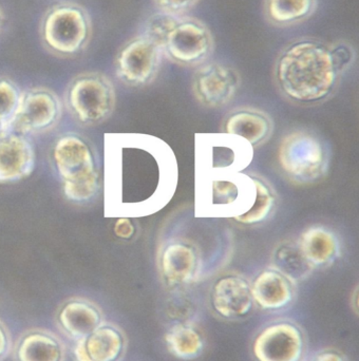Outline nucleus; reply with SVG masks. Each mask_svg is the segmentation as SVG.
Segmentation results:
<instances>
[{
    "instance_id": "obj_1",
    "label": "nucleus",
    "mask_w": 359,
    "mask_h": 361,
    "mask_svg": "<svg viewBox=\"0 0 359 361\" xmlns=\"http://www.w3.org/2000/svg\"><path fill=\"white\" fill-rule=\"evenodd\" d=\"M178 163L171 147L152 135H107L105 212L108 216L141 218L165 207L177 189Z\"/></svg>"
},
{
    "instance_id": "obj_2",
    "label": "nucleus",
    "mask_w": 359,
    "mask_h": 361,
    "mask_svg": "<svg viewBox=\"0 0 359 361\" xmlns=\"http://www.w3.org/2000/svg\"><path fill=\"white\" fill-rule=\"evenodd\" d=\"M343 74L330 44L312 38L288 44L278 55L274 67L280 92L298 104L324 101L334 92Z\"/></svg>"
},
{
    "instance_id": "obj_3",
    "label": "nucleus",
    "mask_w": 359,
    "mask_h": 361,
    "mask_svg": "<svg viewBox=\"0 0 359 361\" xmlns=\"http://www.w3.org/2000/svg\"><path fill=\"white\" fill-rule=\"evenodd\" d=\"M51 157L66 199L86 203L97 195L101 173L97 154L88 140L75 133L63 135L55 141Z\"/></svg>"
},
{
    "instance_id": "obj_4",
    "label": "nucleus",
    "mask_w": 359,
    "mask_h": 361,
    "mask_svg": "<svg viewBox=\"0 0 359 361\" xmlns=\"http://www.w3.org/2000/svg\"><path fill=\"white\" fill-rule=\"evenodd\" d=\"M255 197L256 184L252 175H195V214L199 216L235 220L252 208Z\"/></svg>"
},
{
    "instance_id": "obj_5",
    "label": "nucleus",
    "mask_w": 359,
    "mask_h": 361,
    "mask_svg": "<svg viewBox=\"0 0 359 361\" xmlns=\"http://www.w3.org/2000/svg\"><path fill=\"white\" fill-rule=\"evenodd\" d=\"M92 34L90 14L78 2H56L40 19V42L59 59L80 56L88 48Z\"/></svg>"
},
{
    "instance_id": "obj_6",
    "label": "nucleus",
    "mask_w": 359,
    "mask_h": 361,
    "mask_svg": "<svg viewBox=\"0 0 359 361\" xmlns=\"http://www.w3.org/2000/svg\"><path fill=\"white\" fill-rule=\"evenodd\" d=\"M116 93L110 78L101 72H83L74 76L63 94V106L83 126H97L116 109Z\"/></svg>"
},
{
    "instance_id": "obj_7",
    "label": "nucleus",
    "mask_w": 359,
    "mask_h": 361,
    "mask_svg": "<svg viewBox=\"0 0 359 361\" xmlns=\"http://www.w3.org/2000/svg\"><path fill=\"white\" fill-rule=\"evenodd\" d=\"M278 161L288 180L295 184L310 185L326 177L330 154L320 137L307 131H294L280 143Z\"/></svg>"
},
{
    "instance_id": "obj_8",
    "label": "nucleus",
    "mask_w": 359,
    "mask_h": 361,
    "mask_svg": "<svg viewBox=\"0 0 359 361\" xmlns=\"http://www.w3.org/2000/svg\"><path fill=\"white\" fill-rule=\"evenodd\" d=\"M254 149L238 135L226 133L197 135L195 175L242 173L252 163Z\"/></svg>"
},
{
    "instance_id": "obj_9",
    "label": "nucleus",
    "mask_w": 359,
    "mask_h": 361,
    "mask_svg": "<svg viewBox=\"0 0 359 361\" xmlns=\"http://www.w3.org/2000/svg\"><path fill=\"white\" fill-rule=\"evenodd\" d=\"M161 49L164 57L181 67H200L214 52V36L203 21L184 15L178 17Z\"/></svg>"
},
{
    "instance_id": "obj_10",
    "label": "nucleus",
    "mask_w": 359,
    "mask_h": 361,
    "mask_svg": "<svg viewBox=\"0 0 359 361\" xmlns=\"http://www.w3.org/2000/svg\"><path fill=\"white\" fill-rule=\"evenodd\" d=\"M252 353L256 361H307L309 341L300 324L279 318L264 324L255 335Z\"/></svg>"
},
{
    "instance_id": "obj_11",
    "label": "nucleus",
    "mask_w": 359,
    "mask_h": 361,
    "mask_svg": "<svg viewBox=\"0 0 359 361\" xmlns=\"http://www.w3.org/2000/svg\"><path fill=\"white\" fill-rule=\"evenodd\" d=\"M162 49L143 34L125 42L114 59L116 76L121 82L133 88L152 84L162 65Z\"/></svg>"
},
{
    "instance_id": "obj_12",
    "label": "nucleus",
    "mask_w": 359,
    "mask_h": 361,
    "mask_svg": "<svg viewBox=\"0 0 359 361\" xmlns=\"http://www.w3.org/2000/svg\"><path fill=\"white\" fill-rule=\"evenodd\" d=\"M63 110V101L52 89L47 87L25 89L8 130L28 137L48 133L61 122Z\"/></svg>"
},
{
    "instance_id": "obj_13",
    "label": "nucleus",
    "mask_w": 359,
    "mask_h": 361,
    "mask_svg": "<svg viewBox=\"0 0 359 361\" xmlns=\"http://www.w3.org/2000/svg\"><path fill=\"white\" fill-rule=\"evenodd\" d=\"M159 271L167 288H184L203 273V259L197 246L186 239H171L161 248Z\"/></svg>"
},
{
    "instance_id": "obj_14",
    "label": "nucleus",
    "mask_w": 359,
    "mask_h": 361,
    "mask_svg": "<svg viewBox=\"0 0 359 361\" xmlns=\"http://www.w3.org/2000/svg\"><path fill=\"white\" fill-rule=\"evenodd\" d=\"M241 85L237 70L221 63L197 67L191 88L197 103L206 108H221L233 101Z\"/></svg>"
},
{
    "instance_id": "obj_15",
    "label": "nucleus",
    "mask_w": 359,
    "mask_h": 361,
    "mask_svg": "<svg viewBox=\"0 0 359 361\" xmlns=\"http://www.w3.org/2000/svg\"><path fill=\"white\" fill-rule=\"evenodd\" d=\"M212 311L220 319L237 322L248 317L255 303L252 284L239 274H226L216 280L210 288Z\"/></svg>"
},
{
    "instance_id": "obj_16",
    "label": "nucleus",
    "mask_w": 359,
    "mask_h": 361,
    "mask_svg": "<svg viewBox=\"0 0 359 361\" xmlns=\"http://www.w3.org/2000/svg\"><path fill=\"white\" fill-rule=\"evenodd\" d=\"M35 162V148L28 135L10 130L0 135V184L30 177Z\"/></svg>"
},
{
    "instance_id": "obj_17",
    "label": "nucleus",
    "mask_w": 359,
    "mask_h": 361,
    "mask_svg": "<svg viewBox=\"0 0 359 361\" xmlns=\"http://www.w3.org/2000/svg\"><path fill=\"white\" fill-rule=\"evenodd\" d=\"M250 284L255 307L261 311L277 313L296 300L297 284L274 267L261 271Z\"/></svg>"
},
{
    "instance_id": "obj_18",
    "label": "nucleus",
    "mask_w": 359,
    "mask_h": 361,
    "mask_svg": "<svg viewBox=\"0 0 359 361\" xmlns=\"http://www.w3.org/2000/svg\"><path fill=\"white\" fill-rule=\"evenodd\" d=\"M128 348L124 331L105 322L91 334L76 341L73 353L76 361H120Z\"/></svg>"
},
{
    "instance_id": "obj_19",
    "label": "nucleus",
    "mask_w": 359,
    "mask_h": 361,
    "mask_svg": "<svg viewBox=\"0 0 359 361\" xmlns=\"http://www.w3.org/2000/svg\"><path fill=\"white\" fill-rule=\"evenodd\" d=\"M103 310L84 297H72L59 307L56 324L67 338L78 341L105 322Z\"/></svg>"
},
{
    "instance_id": "obj_20",
    "label": "nucleus",
    "mask_w": 359,
    "mask_h": 361,
    "mask_svg": "<svg viewBox=\"0 0 359 361\" xmlns=\"http://www.w3.org/2000/svg\"><path fill=\"white\" fill-rule=\"evenodd\" d=\"M223 133L243 137L256 148L271 139L274 122L267 112L257 108H236L225 118Z\"/></svg>"
},
{
    "instance_id": "obj_21",
    "label": "nucleus",
    "mask_w": 359,
    "mask_h": 361,
    "mask_svg": "<svg viewBox=\"0 0 359 361\" xmlns=\"http://www.w3.org/2000/svg\"><path fill=\"white\" fill-rule=\"evenodd\" d=\"M15 361H66L63 341L51 331L32 329L23 333L13 347Z\"/></svg>"
},
{
    "instance_id": "obj_22",
    "label": "nucleus",
    "mask_w": 359,
    "mask_h": 361,
    "mask_svg": "<svg viewBox=\"0 0 359 361\" xmlns=\"http://www.w3.org/2000/svg\"><path fill=\"white\" fill-rule=\"evenodd\" d=\"M303 255L315 269H326L341 256L336 233L324 226H311L298 238Z\"/></svg>"
},
{
    "instance_id": "obj_23",
    "label": "nucleus",
    "mask_w": 359,
    "mask_h": 361,
    "mask_svg": "<svg viewBox=\"0 0 359 361\" xmlns=\"http://www.w3.org/2000/svg\"><path fill=\"white\" fill-rule=\"evenodd\" d=\"M164 343L169 354L183 361L197 360L203 354L205 341L195 322H175L166 331Z\"/></svg>"
},
{
    "instance_id": "obj_24",
    "label": "nucleus",
    "mask_w": 359,
    "mask_h": 361,
    "mask_svg": "<svg viewBox=\"0 0 359 361\" xmlns=\"http://www.w3.org/2000/svg\"><path fill=\"white\" fill-rule=\"evenodd\" d=\"M317 6L318 0H264L263 12L271 25L288 27L311 18Z\"/></svg>"
},
{
    "instance_id": "obj_25",
    "label": "nucleus",
    "mask_w": 359,
    "mask_h": 361,
    "mask_svg": "<svg viewBox=\"0 0 359 361\" xmlns=\"http://www.w3.org/2000/svg\"><path fill=\"white\" fill-rule=\"evenodd\" d=\"M271 264L296 284L311 277L315 271L303 255L298 240H286L278 244L272 254Z\"/></svg>"
},
{
    "instance_id": "obj_26",
    "label": "nucleus",
    "mask_w": 359,
    "mask_h": 361,
    "mask_svg": "<svg viewBox=\"0 0 359 361\" xmlns=\"http://www.w3.org/2000/svg\"><path fill=\"white\" fill-rule=\"evenodd\" d=\"M256 184V197L252 208L242 216L235 219L242 225H257L267 221L275 212L277 206V193L267 180L252 175Z\"/></svg>"
},
{
    "instance_id": "obj_27",
    "label": "nucleus",
    "mask_w": 359,
    "mask_h": 361,
    "mask_svg": "<svg viewBox=\"0 0 359 361\" xmlns=\"http://www.w3.org/2000/svg\"><path fill=\"white\" fill-rule=\"evenodd\" d=\"M23 90L18 85L6 76L0 78V122L6 130L20 104Z\"/></svg>"
},
{
    "instance_id": "obj_28",
    "label": "nucleus",
    "mask_w": 359,
    "mask_h": 361,
    "mask_svg": "<svg viewBox=\"0 0 359 361\" xmlns=\"http://www.w3.org/2000/svg\"><path fill=\"white\" fill-rule=\"evenodd\" d=\"M179 16L177 15L169 14V13L161 12L150 15L146 19L145 25H144L143 35L150 38L152 42H156L161 48L165 36L169 33L171 27H173L175 21Z\"/></svg>"
},
{
    "instance_id": "obj_29",
    "label": "nucleus",
    "mask_w": 359,
    "mask_h": 361,
    "mask_svg": "<svg viewBox=\"0 0 359 361\" xmlns=\"http://www.w3.org/2000/svg\"><path fill=\"white\" fill-rule=\"evenodd\" d=\"M178 294L171 297L169 301L166 314L169 319L175 322H193V318L197 313V305L186 294L182 292L183 288H176Z\"/></svg>"
},
{
    "instance_id": "obj_30",
    "label": "nucleus",
    "mask_w": 359,
    "mask_h": 361,
    "mask_svg": "<svg viewBox=\"0 0 359 361\" xmlns=\"http://www.w3.org/2000/svg\"><path fill=\"white\" fill-rule=\"evenodd\" d=\"M200 1L201 0H154L159 11L177 16H184Z\"/></svg>"
},
{
    "instance_id": "obj_31",
    "label": "nucleus",
    "mask_w": 359,
    "mask_h": 361,
    "mask_svg": "<svg viewBox=\"0 0 359 361\" xmlns=\"http://www.w3.org/2000/svg\"><path fill=\"white\" fill-rule=\"evenodd\" d=\"M333 56L343 72L347 71L355 59V51L353 47L347 42H335L330 44Z\"/></svg>"
},
{
    "instance_id": "obj_32",
    "label": "nucleus",
    "mask_w": 359,
    "mask_h": 361,
    "mask_svg": "<svg viewBox=\"0 0 359 361\" xmlns=\"http://www.w3.org/2000/svg\"><path fill=\"white\" fill-rule=\"evenodd\" d=\"M135 224L130 218H118L114 225V233L118 239L130 240L135 235Z\"/></svg>"
},
{
    "instance_id": "obj_33",
    "label": "nucleus",
    "mask_w": 359,
    "mask_h": 361,
    "mask_svg": "<svg viewBox=\"0 0 359 361\" xmlns=\"http://www.w3.org/2000/svg\"><path fill=\"white\" fill-rule=\"evenodd\" d=\"M310 361H349L345 353L334 349V348H326L318 350L312 355Z\"/></svg>"
},
{
    "instance_id": "obj_34",
    "label": "nucleus",
    "mask_w": 359,
    "mask_h": 361,
    "mask_svg": "<svg viewBox=\"0 0 359 361\" xmlns=\"http://www.w3.org/2000/svg\"><path fill=\"white\" fill-rule=\"evenodd\" d=\"M12 337H11L8 329L4 322H0V361L8 357V354L13 350Z\"/></svg>"
},
{
    "instance_id": "obj_35",
    "label": "nucleus",
    "mask_w": 359,
    "mask_h": 361,
    "mask_svg": "<svg viewBox=\"0 0 359 361\" xmlns=\"http://www.w3.org/2000/svg\"><path fill=\"white\" fill-rule=\"evenodd\" d=\"M351 303L354 311L359 315V284L354 290L353 294H352Z\"/></svg>"
},
{
    "instance_id": "obj_36",
    "label": "nucleus",
    "mask_w": 359,
    "mask_h": 361,
    "mask_svg": "<svg viewBox=\"0 0 359 361\" xmlns=\"http://www.w3.org/2000/svg\"><path fill=\"white\" fill-rule=\"evenodd\" d=\"M4 25V14L2 12L1 8H0V32H1L2 27Z\"/></svg>"
},
{
    "instance_id": "obj_37",
    "label": "nucleus",
    "mask_w": 359,
    "mask_h": 361,
    "mask_svg": "<svg viewBox=\"0 0 359 361\" xmlns=\"http://www.w3.org/2000/svg\"><path fill=\"white\" fill-rule=\"evenodd\" d=\"M6 131H8L6 130V126L0 122V135H1L2 133H6Z\"/></svg>"
}]
</instances>
